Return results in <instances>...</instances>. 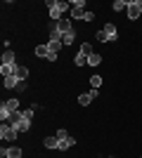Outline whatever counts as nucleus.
<instances>
[{
    "mask_svg": "<svg viewBox=\"0 0 142 158\" xmlns=\"http://www.w3.org/2000/svg\"><path fill=\"white\" fill-rule=\"evenodd\" d=\"M47 7H50V17L62 21V14L69 10V2H64V0H47Z\"/></svg>",
    "mask_w": 142,
    "mask_h": 158,
    "instance_id": "obj_1",
    "label": "nucleus"
},
{
    "mask_svg": "<svg viewBox=\"0 0 142 158\" xmlns=\"http://www.w3.org/2000/svg\"><path fill=\"white\" fill-rule=\"evenodd\" d=\"M14 111H19V99H7V102H2V106H0V120L7 123Z\"/></svg>",
    "mask_w": 142,
    "mask_h": 158,
    "instance_id": "obj_2",
    "label": "nucleus"
},
{
    "mask_svg": "<svg viewBox=\"0 0 142 158\" xmlns=\"http://www.w3.org/2000/svg\"><path fill=\"white\" fill-rule=\"evenodd\" d=\"M17 135H19V132L14 130L10 123H2V125H0V137L5 139V142H14V139H17Z\"/></svg>",
    "mask_w": 142,
    "mask_h": 158,
    "instance_id": "obj_3",
    "label": "nucleus"
},
{
    "mask_svg": "<svg viewBox=\"0 0 142 158\" xmlns=\"http://www.w3.org/2000/svg\"><path fill=\"white\" fill-rule=\"evenodd\" d=\"M142 14V0H130L128 2V17L130 19H137Z\"/></svg>",
    "mask_w": 142,
    "mask_h": 158,
    "instance_id": "obj_4",
    "label": "nucleus"
},
{
    "mask_svg": "<svg viewBox=\"0 0 142 158\" xmlns=\"http://www.w3.org/2000/svg\"><path fill=\"white\" fill-rule=\"evenodd\" d=\"M12 76L21 83V80L28 78V69H26V66H21V64H17V66H14V71H12Z\"/></svg>",
    "mask_w": 142,
    "mask_h": 158,
    "instance_id": "obj_5",
    "label": "nucleus"
},
{
    "mask_svg": "<svg viewBox=\"0 0 142 158\" xmlns=\"http://www.w3.org/2000/svg\"><path fill=\"white\" fill-rule=\"evenodd\" d=\"M62 35H64V33L59 31V26L52 24V26H50V43H62ZM62 45H64V43H62Z\"/></svg>",
    "mask_w": 142,
    "mask_h": 158,
    "instance_id": "obj_6",
    "label": "nucleus"
},
{
    "mask_svg": "<svg viewBox=\"0 0 142 158\" xmlns=\"http://www.w3.org/2000/svg\"><path fill=\"white\" fill-rule=\"evenodd\" d=\"M102 31L107 33V40H118V31H116V24H104Z\"/></svg>",
    "mask_w": 142,
    "mask_h": 158,
    "instance_id": "obj_7",
    "label": "nucleus"
},
{
    "mask_svg": "<svg viewBox=\"0 0 142 158\" xmlns=\"http://www.w3.org/2000/svg\"><path fill=\"white\" fill-rule=\"evenodd\" d=\"M97 92H100V90H95V87H93V90H90V92L81 94V97H78V102H81V106H88L90 102H93V99L97 97Z\"/></svg>",
    "mask_w": 142,
    "mask_h": 158,
    "instance_id": "obj_8",
    "label": "nucleus"
},
{
    "mask_svg": "<svg viewBox=\"0 0 142 158\" xmlns=\"http://www.w3.org/2000/svg\"><path fill=\"white\" fill-rule=\"evenodd\" d=\"M2 156H5V158H21V149H19V146H10V149H2Z\"/></svg>",
    "mask_w": 142,
    "mask_h": 158,
    "instance_id": "obj_9",
    "label": "nucleus"
},
{
    "mask_svg": "<svg viewBox=\"0 0 142 158\" xmlns=\"http://www.w3.org/2000/svg\"><path fill=\"white\" fill-rule=\"evenodd\" d=\"M2 85H5L7 90H17V85H19V80L14 78V76H7V78L2 80Z\"/></svg>",
    "mask_w": 142,
    "mask_h": 158,
    "instance_id": "obj_10",
    "label": "nucleus"
},
{
    "mask_svg": "<svg viewBox=\"0 0 142 158\" xmlns=\"http://www.w3.org/2000/svg\"><path fill=\"white\" fill-rule=\"evenodd\" d=\"M43 144H45V149H59V139L57 137H45Z\"/></svg>",
    "mask_w": 142,
    "mask_h": 158,
    "instance_id": "obj_11",
    "label": "nucleus"
},
{
    "mask_svg": "<svg viewBox=\"0 0 142 158\" xmlns=\"http://www.w3.org/2000/svg\"><path fill=\"white\" fill-rule=\"evenodd\" d=\"M2 64L14 66V52H12V50H5V52H2Z\"/></svg>",
    "mask_w": 142,
    "mask_h": 158,
    "instance_id": "obj_12",
    "label": "nucleus"
},
{
    "mask_svg": "<svg viewBox=\"0 0 142 158\" xmlns=\"http://www.w3.org/2000/svg\"><path fill=\"white\" fill-rule=\"evenodd\" d=\"M74 144H76V139H74V137H69V139H59V151H67V149H71Z\"/></svg>",
    "mask_w": 142,
    "mask_h": 158,
    "instance_id": "obj_13",
    "label": "nucleus"
},
{
    "mask_svg": "<svg viewBox=\"0 0 142 158\" xmlns=\"http://www.w3.org/2000/svg\"><path fill=\"white\" fill-rule=\"evenodd\" d=\"M57 26H59V31H62V33L74 31V26H71V21H69V19H62V21H57Z\"/></svg>",
    "mask_w": 142,
    "mask_h": 158,
    "instance_id": "obj_14",
    "label": "nucleus"
},
{
    "mask_svg": "<svg viewBox=\"0 0 142 158\" xmlns=\"http://www.w3.org/2000/svg\"><path fill=\"white\" fill-rule=\"evenodd\" d=\"M12 127H14L17 132H26L28 127H31V120H26V118H24V120H19V123H17V125H12Z\"/></svg>",
    "mask_w": 142,
    "mask_h": 158,
    "instance_id": "obj_15",
    "label": "nucleus"
},
{
    "mask_svg": "<svg viewBox=\"0 0 142 158\" xmlns=\"http://www.w3.org/2000/svg\"><path fill=\"white\" fill-rule=\"evenodd\" d=\"M74 64H76V66H88V57H85L83 52H78V54L74 57Z\"/></svg>",
    "mask_w": 142,
    "mask_h": 158,
    "instance_id": "obj_16",
    "label": "nucleus"
},
{
    "mask_svg": "<svg viewBox=\"0 0 142 158\" xmlns=\"http://www.w3.org/2000/svg\"><path fill=\"white\" fill-rule=\"evenodd\" d=\"M74 40H76V31H69V33H64V35H62V43H64V45H71Z\"/></svg>",
    "mask_w": 142,
    "mask_h": 158,
    "instance_id": "obj_17",
    "label": "nucleus"
},
{
    "mask_svg": "<svg viewBox=\"0 0 142 158\" xmlns=\"http://www.w3.org/2000/svg\"><path fill=\"white\" fill-rule=\"evenodd\" d=\"M100 61H102V57H100L97 52H93V54L88 57V66H100Z\"/></svg>",
    "mask_w": 142,
    "mask_h": 158,
    "instance_id": "obj_18",
    "label": "nucleus"
},
{
    "mask_svg": "<svg viewBox=\"0 0 142 158\" xmlns=\"http://www.w3.org/2000/svg\"><path fill=\"white\" fill-rule=\"evenodd\" d=\"M36 54H38V57H45V59H47V54H50V47H47V45H38V47H36Z\"/></svg>",
    "mask_w": 142,
    "mask_h": 158,
    "instance_id": "obj_19",
    "label": "nucleus"
},
{
    "mask_svg": "<svg viewBox=\"0 0 142 158\" xmlns=\"http://www.w3.org/2000/svg\"><path fill=\"white\" fill-rule=\"evenodd\" d=\"M111 7H114L116 12H121V10H128V0H116Z\"/></svg>",
    "mask_w": 142,
    "mask_h": 158,
    "instance_id": "obj_20",
    "label": "nucleus"
},
{
    "mask_svg": "<svg viewBox=\"0 0 142 158\" xmlns=\"http://www.w3.org/2000/svg\"><path fill=\"white\" fill-rule=\"evenodd\" d=\"M14 66H17V64H14ZM14 66H7V64H2V66H0V73H2V78H7V76H12Z\"/></svg>",
    "mask_w": 142,
    "mask_h": 158,
    "instance_id": "obj_21",
    "label": "nucleus"
},
{
    "mask_svg": "<svg viewBox=\"0 0 142 158\" xmlns=\"http://www.w3.org/2000/svg\"><path fill=\"white\" fill-rule=\"evenodd\" d=\"M90 85H93L95 90H100V85H102V78H100V76H93V78H90Z\"/></svg>",
    "mask_w": 142,
    "mask_h": 158,
    "instance_id": "obj_22",
    "label": "nucleus"
},
{
    "mask_svg": "<svg viewBox=\"0 0 142 158\" xmlns=\"http://www.w3.org/2000/svg\"><path fill=\"white\" fill-rule=\"evenodd\" d=\"M81 52L85 54V57H90V54H93V45H88V43H83V45H81Z\"/></svg>",
    "mask_w": 142,
    "mask_h": 158,
    "instance_id": "obj_23",
    "label": "nucleus"
},
{
    "mask_svg": "<svg viewBox=\"0 0 142 158\" xmlns=\"http://www.w3.org/2000/svg\"><path fill=\"white\" fill-rule=\"evenodd\" d=\"M54 137H57V139H69V132L64 130V127H59V130H57V135H54Z\"/></svg>",
    "mask_w": 142,
    "mask_h": 158,
    "instance_id": "obj_24",
    "label": "nucleus"
},
{
    "mask_svg": "<svg viewBox=\"0 0 142 158\" xmlns=\"http://www.w3.org/2000/svg\"><path fill=\"white\" fill-rule=\"evenodd\" d=\"M97 40H100V43H107V33H104V31H97Z\"/></svg>",
    "mask_w": 142,
    "mask_h": 158,
    "instance_id": "obj_25",
    "label": "nucleus"
},
{
    "mask_svg": "<svg viewBox=\"0 0 142 158\" xmlns=\"http://www.w3.org/2000/svg\"><path fill=\"white\" fill-rule=\"evenodd\" d=\"M95 19V14L93 12H88V10H85V17H83V21H93Z\"/></svg>",
    "mask_w": 142,
    "mask_h": 158,
    "instance_id": "obj_26",
    "label": "nucleus"
},
{
    "mask_svg": "<svg viewBox=\"0 0 142 158\" xmlns=\"http://www.w3.org/2000/svg\"><path fill=\"white\" fill-rule=\"evenodd\" d=\"M24 90H26V80H21L19 85H17V92H24Z\"/></svg>",
    "mask_w": 142,
    "mask_h": 158,
    "instance_id": "obj_27",
    "label": "nucleus"
},
{
    "mask_svg": "<svg viewBox=\"0 0 142 158\" xmlns=\"http://www.w3.org/2000/svg\"><path fill=\"white\" fill-rule=\"evenodd\" d=\"M47 47H50V45H47ZM54 59H57V52H52V50H50V54H47V61H54Z\"/></svg>",
    "mask_w": 142,
    "mask_h": 158,
    "instance_id": "obj_28",
    "label": "nucleus"
}]
</instances>
